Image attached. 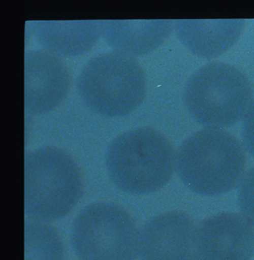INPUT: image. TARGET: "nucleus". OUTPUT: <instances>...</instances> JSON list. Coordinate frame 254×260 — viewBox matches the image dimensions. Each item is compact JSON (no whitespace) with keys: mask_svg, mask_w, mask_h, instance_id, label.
I'll use <instances>...</instances> for the list:
<instances>
[{"mask_svg":"<svg viewBox=\"0 0 254 260\" xmlns=\"http://www.w3.org/2000/svg\"><path fill=\"white\" fill-rule=\"evenodd\" d=\"M171 30V20L101 21V31L107 44L116 53L132 58L154 51Z\"/></svg>","mask_w":254,"mask_h":260,"instance_id":"nucleus-10","label":"nucleus"},{"mask_svg":"<svg viewBox=\"0 0 254 260\" xmlns=\"http://www.w3.org/2000/svg\"><path fill=\"white\" fill-rule=\"evenodd\" d=\"M252 98L250 82L233 65L214 61L204 65L189 78L184 88V105L203 126H232L245 115Z\"/></svg>","mask_w":254,"mask_h":260,"instance_id":"nucleus-4","label":"nucleus"},{"mask_svg":"<svg viewBox=\"0 0 254 260\" xmlns=\"http://www.w3.org/2000/svg\"><path fill=\"white\" fill-rule=\"evenodd\" d=\"M145 89V73L139 62L116 52L90 59L77 79L85 105L105 118L129 115L143 102Z\"/></svg>","mask_w":254,"mask_h":260,"instance_id":"nucleus-5","label":"nucleus"},{"mask_svg":"<svg viewBox=\"0 0 254 260\" xmlns=\"http://www.w3.org/2000/svg\"><path fill=\"white\" fill-rule=\"evenodd\" d=\"M237 197L240 211L254 225V167L242 177Z\"/></svg>","mask_w":254,"mask_h":260,"instance_id":"nucleus-14","label":"nucleus"},{"mask_svg":"<svg viewBox=\"0 0 254 260\" xmlns=\"http://www.w3.org/2000/svg\"><path fill=\"white\" fill-rule=\"evenodd\" d=\"M105 162L115 186L127 193L148 194L170 181L176 164L171 144L148 126L128 130L107 148Z\"/></svg>","mask_w":254,"mask_h":260,"instance_id":"nucleus-2","label":"nucleus"},{"mask_svg":"<svg viewBox=\"0 0 254 260\" xmlns=\"http://www.w3.org/2000/svg\"><path fill=\"white\" fill-rule=\"evenodd\" d=\"M244 149L226 130L205 128L185 138L176 154V169L184 186L197 194L218 196L242 181Z\"/></svg>","mask_w":254,"mask_h":260,"instance_id":"nucleus-1","label":"nucleus"},{"mask_svg":"<svg viewBox=\"0 0 254 260\" xmlns=\"http://www.w3.org/2000/svg\"><path fill=\"white\" fill-rule=\"evenodd\" d=\"M82 193L78 166L66 151L43 146L25 155V214L49 222L66 217Z\"/></svg>","mask_w":254,"mask_h":260,"instance_id":"nucleus-3","label":"nucleus"},{"mask_svg":"<svg viewBox=\"0 0 254 260\" xmlns=\"http://www.w3.org/2000/svg\"><path fill=\"white\" fill-rule=\"evenodd\" d=\"M196 228L178 211L148 219L138 234L140 260H198L195 250Z\"/></svg>","mask_w":254,"mask_h":260,"instance_id":"nucleus-8","label":"nucleus"},{"mask_svg":"<svg viewBox=\"0 0 254 260\" xmlns=\"http://www.w3.org/2000/svg\"><path fill=\"white\" fill-rule=\"evenodd\" d=\"M243 25L242 19H181L176 21V31L178 39L193 54L213 58L234 45Z\"/></svg>","mask_w":254,"mask_h":260,"instance_id":"nucleus-11","label":"nucleus"},{"mask_svg":"<svg viewBox=\"0 0 254 260\" xmlns=\"http://www.w3.org/2000/svg\"><path fill=\"white\" fill-rule=\"evenodd\" d=\"M70 84L68 70L53 53L35 50L25 56V109L31 115L47 113L60 105Z\"/></svg>","mask_w":254,"mask_h":260,"instance_id":"nucleus-9","label":"nucleus"},{"mask_svg":"<svg viewBox=\"0 0 254 260\" xmlns=\"http://www.w3.org/2000/svg\"><path fill=\"white\" fill-rule=\"evenodd\" d=\"M25 260H64V248L56 231L37 220L25 222Z\"/></svg>","mask_w":254,"mask_h":260,"instance_id":"nucleus-13","label":"nucleus"},{"mask_svg":"<svg viewBox=\"0 0 254 260\" xmlns=\"http://www.w3.org/2000/svg\"><path fill=\"white\" fill-rule=\"evenodd\" d=\"M71 244L80 260H135L138 233L122 208L114 203H91L74 219Z\"/></svg>","mask_w":254,"mask_h":260,"instance_id":"nucleus-6","label":"nucleus"},{"mask_svg":"<svg viewBox=\"0 0 254 260\" xmlns=\"http://www.w3.org/2000/svg\"><path fill=\"white\" fill-rule=\"evenodd\" d=\"M99 21H37V40L52 53L75 56L94 45L101 34Z\"/></svg>","mask_w":254,"mask_h":260,"instance_id":"nucleus-12","label":"nucleus"},{"mask_svg":"<svg viewBox=\"0 0 254 260\" xmlns=\"http://www.w3.org/2000/svg\"><path fill=\"white\" fill-rule=\"evenodd\" d=\"M242 139L247 151L254 156V101L250 103L242 121Z\"/></svg>","mask_w":254,"mask_h":260,"instance_id":"nucleus-15","label":"nucleus"},{"mask_svg":"<svg viewBox=\"0 0 254 260\" xmlns=\"http://www.w3.org/2000/svg\"><path fill=\"white\" fill-rule=\"evenodd\" d=\"M198 260H250L254 252V231L237 213L224 212L203 220L196 230Z\"/></svg>","mask_w":254,"mask_h":260,"instance_id":"nucleus-7","label":"nucleus"}]
</instances>
